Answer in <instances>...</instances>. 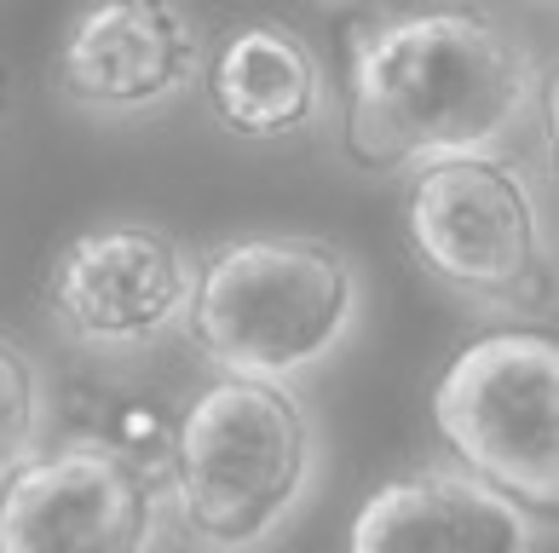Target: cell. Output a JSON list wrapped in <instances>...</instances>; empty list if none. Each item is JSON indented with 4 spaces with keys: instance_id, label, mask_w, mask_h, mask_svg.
<instances>
[{
    "instance_id": "obj_8",
    "label": "cell",
    "mask_w": 559,
    "mask_h": 553,
    "mask_svg": "<svg viewBox=\"0 0 559 553\" xmlns=\"http://www.w3.org/2000/svg\"><path fill=\"white\" fill-rule=\"evenodd\" d=\"M202 40L185 0H87L58 40L52 81L87 116H151L202 81Z\"/></svg>"
},
{
    "instance_id": "obj_3",
    "label": "cell",
    "mask_w": 559,
    "mask_h": 553,
    "mask_svg": "<svg viewBox=\"0 0 559 553\" xmlns=\"http://www.w3.org/2000/svg\"><path fill=\"white\" fill-rule=\"evenodd\" d=\"M312 467L318 438L295 386L214 375L179 409L168 507L191 542L214 553H242L283 530V519L312 490Z\"/></svg>"
},
{
    "instance_id": "obj_1",
    "label": "cell",
    "mask_w": 559,
    "mask_h": 553,
    "mask_svg": "<svg viewBox=\"0 0 559 553\" xmlns=\"http://www.w3.org/2000/svg\"><path fill=\"white\" fill-rule=\"evenodd\" d=\"M543 64L479 7L386 17L346 58V156L364 173H416L444 156H490L531 121Z\"/></svg>"
},
{
    "instance_id": "obj_13",
    "label": "cell",
    "mask_w": 559,
    "mask_h": 553,
    "mask_svg": "<svg viewBox=\"0 0 559 553\" xmlns=\"http://www.w3.org/2000/svg\"><path fill=\"white\" fill-rule=\"evenodd\" d=\"M12 110V64H0V116Z\"/></svg>"
},
{
    "instance_id": "obj_9",
    "label": "cell",
    "mask_w": 559,
    "mask_h": 553,
    "mask_svg": "<svg viewBox=\"0 0 559 553\" xmlns=\"http://www.w3.org/2000/svg\"><path fill=\"white\" fill-rule=\"evenodd\" d=\"M536 519L490 484L455 473V467H421V473L386 479L369 490L352 514L346 553H531Z\"/></svg>"
},
{
    "instance_id": "obj_7",
    "label": "cell",
    "mask_w": 559,
    "mask_h": 553,
    "mask_svg": "<svg viewBox=\"0 0 559 553\" xmlns=\"http://www.w3.org/2000/svg\"><path fill=\"white\" fill-rule=\"evenodd\" d=\"M168 479L81 438L29 449L0 484V553H151Z\"/></svg>"
},
{
    "instance_id": "obj_11",
    "label": "cell",
    "mask_w": 559,
    "mask_h": 553,
    "mask_svg": "<svg viewBox=\"0 0 559 553\" xmlns=\"http://www.w3.org/2000/svg\"><path fill=\"white\" fill-rule=\"evenodd\" d=\"M179 409L185 404L162 381L139 375L128 358H110V363H93L87 375L70 381L58 438H81V444L116 449V456H128L133 467H144V473L168 479Z\"/></svg>"
},
{
    "instance_id": "obj_6",
    "label": "cell",
    "mask_w": 559,
    "mask_h": 553,
    "mask_svg": "<svg viewBox=\"0 0 559 553\" xmlns=\"http://www.w3.org/2000/svg\"><path fill=\"white\" fill-rule=\"evenodd\" d=\"M197 260L151 219L75 231L40 272V312L93 358H139L179 335Z\"/></svg>"
},
{
    "instance_id": "obj_10",
    "label": "cell",
    "mask_w": 559,
    "mask_h": 553,
    "mask_svg": "<svg viewBox=\"0 0 559 553\" xmlns=\"http://www.w3.org/2000/svg\"><path fill=\"white\" fill-rule=\"evenodd\" d=\"M202 87L214 121L237 139H295L318 128L329 105L312 40L277 17H254L225 35L202 58Z\"/></svg>"
},
{
    "instance_id": "obj_2",
    "label": "cell",
    "mask_w": 559,
    "mask_h": 553,
    "mask_svg": "<svg viewBox=\"0 0 559 553\" xmlns=\"http://www.w3.org/2000/svg\"><path fill=\"white\" fill-rule=\"evenodd\" d=\"M358 312L364 277L341 242L312 231H260L197 260L179 335L219 375L295 381L341 352Z\"/></svg>"
},
{
    "instance_id": "obj_5",
    "label": "cell",
    "mask_w": 559,
    "mask_h": 553,
    "mask_svg": "<svg viewBox=\"0 0 559 553\" xmlns=\"http://www.w3.org/2000/svg\"><path fill=\"white\" fill-rule=\"evenodd\" d=\"M432 433L455 473L543 519L559 507V346L548 329H485L432 386Z\"/></svg>"
},
{
    "instance_id": "obj_4",
    "label": "cell",
    "mask_w": 559,
    "mask_h": 553,
    "mask_svg": "<svg viewBox=\"0 0 559 553\" xmlns=\"http://www.w3.org/2000/svg\"><path fill=\"white\" fill-rule=\"evenodd\" d=\"M404 249L427 277L490 317L536 323L554 305V242L513 156H444L409 173Z\"/></svg>"
},
{
    "instance_id": "obj_12",
    "label": "cell",
    "mask_w": 559,
    "mask_h": 553,
    "mask_svg": "<svg viewBox=\"0 0 559 553\" xmlns=\"http://www.w3.org/2000/svg\"><path fill=\"white\" fill-rule=\"evenodd\" d=\"M40 426H47L40 369L24 346L0 335V484L29 449H40Z\"/></svg>"
}]
</instances>
